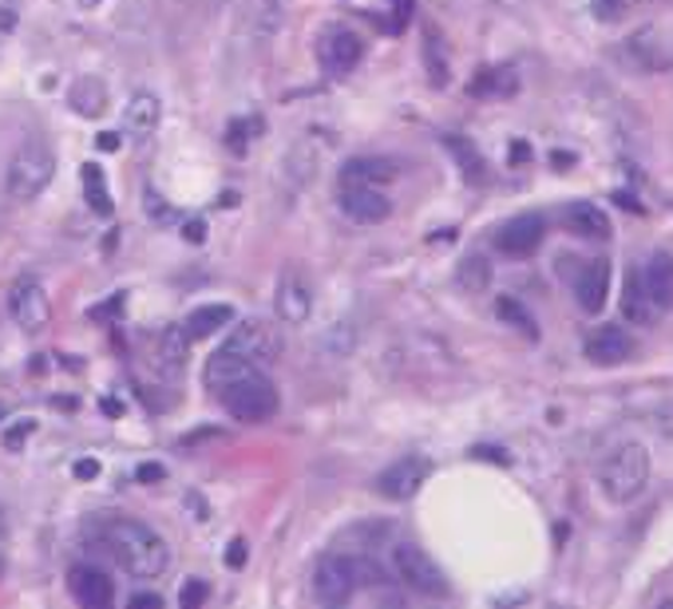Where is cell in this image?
Masks as SVG:
<instances>
[{
  "instance_id": "5bb4252c",
  "label": "cell",
  "mask_w": 673,
  "mask_h": 609,
  "mask_svg": "<svg viewBox=\"0 0 673 609\" xmlns=\"http://www.w3.org/2000/svg\"><path fill=\"white\" fill-rule=\"evenodd\" d=\"M273 309H278V321H282V325H305L313 313L310 285L301 282L298 273H285L282 282H278V293H273Z\"/></svg>"
},
{
  "instance_id": "8d00e7d4",
  "label": "cell",
  "mask_w": 673,
  "mask_h": 609,
  "mask_svg": "<svg viewBox=\"0 0 673 609\" xmlns=\"http://www.w3.org/2000/svg\"><path fill=\"white\" fill-rule=\"evenodd\" d=\"M227 562H230V566H242V562H247V542H242V538H234V542H230Z\"/></svg>"
},
{
  "instance_id": "ffe728a7",
  "label": "cell",
  "mask_w": 673,
  "mask_h": 609,
  "mask_svg": "<svg viewBox=\"0 0 673 609\" xmlns=\"http://www.w3.org/2000/svg\"><path fill=\"white\" fill-rule=\"evenodd\" d=\"M247 373H254V364H250L247 356H238L234 348L222 345L219 353L207 361V373H202V380H207V388L222 392L227 384H234L238 376H247Z\"/></svg>"
},
{
  "instance_id": "44dd1931",
  "label": "cell",
  "mask_w": 673,
  "mask_h": 609,
  "mask_svg": "<svg viewBox=\"0 0 673 609\" xmlns=\"http://www.w3.org/2000/svg\"><path fill=\"white\" fill-rule=\"evenodd\" d=\"M128 131L135 139H147V135H155L159 128V119H163V103H159L155 91H135L128 103Z\"/></svg>"
},
{
  "instance_id": "f1b7e54d",
  "label": "cell",
  "mask_w": 673,
  "mask_h": 609,
  "mask_svg": "<svg viewBox=\"0 0 673 609\" xmlns=\"http://www.w3.org/2000/svg\"><path fill=\"white\" fill-rule=\"evenodd\" d=\"M424 64H428L432 83H436V88H444V83H448V55H444V44H440L436 32H428V37H424Z\"/></svg>"
},
{
  "instance_id": "f546056e",
  "label": "cell",
  "mask_w": 673,
  "mask_h": 609,
  "mask_svg": "<svg viewBox=\"0 0 673 609\" xmlns=\"http://www.w3.org/2000/svg\"><path fill=\"white\" fill-rule=\"evenodd\" d=\"M32 436H37V419H12L4 428V451H24V444Z\"/></svg>"
},
{
  "instance_id": "d6986e66",
  "label": "cell",
  "mask_w": 673,
  "mask_h": 609,
  "mask_svg": "<svg viewBox=\"0 0 673 609\" xmlns=\"http://www.w3.org/2000/svg\"><path fill=\"white\" fill-rule=\"evenodd\" d=\"M234 325V309L230 305H222V301H210V305H199V309L187 313V321H182V328H187V337L191 341H207L214 337L219 328Z\"/></svg>"
},
{
  "instance_id": "4fadbf2b",
  "label": "cell",
  "mask_w": 673,
  "mask_h": 609,
  "mask_svg": "<svg viewBox=\"0 0 673 609\" xmlns=\"http://www.w3.org/2000/svg\"><path fill=\"white\" fill-rule=\"evenodd\" d=\"M634 337H630L626 328H619V325H602V328H594L591 337H586V345H583V353H586V361H594V364H602V368H610V364H622V361H630L634 356Z\"/></svg>"
},
{
  "instance_id": "5b68a950",
  "label": "cell",
  "mask_w": 673,
  "mask_h": 609,
  "mask_svg": "<svg viewBox=\"0 0 673 609\" xmlns=\"http://www.w3.org/2000/svg\"><path fill=\"white\" fill-rule=\"evenodd\" d=\"M392 574L401 578L409 590L424 593V598H444L448 593V578L432 555H424L416 542H396L392 546Z\"/></svg>"
},
{
  "instance_id": "ac0fdd59",
  "label": "cell",
  "mask_w": 673,
  "mask_h": 609,
  "mask_svg": "<svg viewBox=\"0 0 673 609\" xmlns=\"http://www.w3.org/2000/svg\"><path fill=\"white\" fill-rule=\"evenodd\" d=\"M563 226L571 230L574 237H594V242L610 237V219H606V210L594 206V202H571V206L563 210Z\"/></svg>"
},
{
  "instance_id": "e575fe53",
  "label": "cell",
  "mask_w": 673,
  "mask_h": 609,
  "mask_svg": "<svg viewBox=\"0 0 673 609\" xmlns=\"http://www.w3.org/2000/svg\"><path fill=\"white\" fill-rule=\"evenodd\" d=\"M119 305H123V297H111L108 305H100V309H91V321H108V317H115Z\"/></svg>"
},
{
  "instance_id": "f35d334b",
  "label": "cell",
  "mask_w": 673,
  "mask_h": 609,
  "mask_svg": "<svg viewBox=\"0 0 673 609\" xmlns=\"http://www.w3.org/2000/svg\"><path fill=\"white\" fill-rule=\"evenodd\" d=\"M182 237H187V242H202V237H207V222H187Z\"/></svg>"
},
{
  "instance_id": "484cf974",
  "label": "cell",
  "mask_w": 673,
  "mask_h": 609,
  "mask_svg": "<svg viewBox=\"0 0 673 609\" xmlns=\"http://www.w3.org/2000/svg\"><path fill=\"white\" fill-rule=\"evenodd\" d=\"M285 4L290 0H254V32L258 40H273L285 24Z\"/></svg>"
},
{
  "instance_id": "30bf717a",
  "label": "cell",
  "mask_w": 673,
  "mask_h": 609,
  "mask_svg": "<svg viewBox=\"0 0 673 609\" xmlns=\"http://www.w3.org/2000/svg\"><path fill=\"white\" fill-rule=\"evenodd\" d=\"M313 593L325 606H345L356 593L353 582V566H349V555H329L318 562V574H313Z\"/></svg>"
},
{
  "instance_id": "277c9868",
  "label": "cell",
  "mask_w": 673,
  "mask_h": 609,
  "mask_svg": "<svg viewBox=\"0 0 673 609\" xmlns=\"http://www.w3.org/2000/svg\"><path fill=\"white\" fill-rule=\"evenodd\" d=\"M219 396H222V408H227L238 424H265V419L278 416V404H282L278 400V388L258 373L238 376V380L227 384Z\"/></svg>"
},
{
  "instance_id": "6da1fadb",
  "label": "cell",
  "mask_w": 673,
  "mask_h": 609,
  "mask_svg": "<svg viewBox=\"0 0 673 609\" xmlns=\"http://www.w3.org/2000/svg\"><path fill=\"white\" fill-rule=\"evenodd\" d=\"M100 546L108 558L131 578H159L171 566V550H167L163 535L147 527L139 519H108L100 522Z\"/></svg>"
},
{
  "instance_id": "7402d4cb",
  "label": "cell",
  "mask_w": 673,
  "mask_h": 609,
  "mask_svg": "<svg viewBox=\"0 0 673 609\" xmlns=\"http://www.w3.org/2000/svg\"><path fill=\"white\" fill-rule=\"evenodd\" d=\"M396 179V166L389 159H353L341 166V186H381Z\"/></svg>"
},
{
  "instance_id": "4dcf8cb0",
  "label": "cell",
  "mask_w": 673,
  "mask_h": 609,
  "mask_svg": "<svg viewBox=\"0 0 673 609\" xmlns=\"http://www.w3.org/2000/svg\"><path fill=\"white\" fill-rule=\"evenodd\" d=\"M460 285L480 293L483 285H488V262H483V257H464V265H460Z\"/></svg>"
},
{
  "instance_id": "ba28073f",
  "label": "cell",
  "mask_w": 673,
  "mask_h": 609,
  "mask_svg": "<svg viewBox=\"0 0 673 609\" xmlns=\"http://www.w3.org/2000/svg\"><path fill=\"white\" fill-rule=\"evenodd\" d=\"M428 475H432V464H428L424 455H404V459H396V464H389L376 475V495H384L392 503H404L420 491V483Z\"/></svg>"
},
{
  "instance_id": "ab89813d",
  "label": "cell",
  "mask_w": 673,
  "mask_h": 609,
  "mask_svg": "<svg viewBox=\"0 0 673 609\" xmlns=\"http://www.w3.org/2000/svg\"><path fill=\"white\" fill-rule=\"evenodd\" d=\"M12 24H17V9H12V4H0V32H9Z\"/></svg>"
},
{
  "instance_id": "74e56055",
  "label": "cell",
  "mask_w": 673,
  "mask_h": 609,
  "mask_svg": "<svg viewBox=\"0 0 673 609\" xmlns=\"http://www.w3.org/2000/svg\"><path fill=\"white\" fill-rule=\"evenodd\" d=\"M96 475H100L96 459H80V464H76V479H96Z\"/></svg>"
},
{
  "instance_id": "d4e9b609",
  "label": "cell",
  "mask_w": 673,
  "mask_h": 609,
  "mask_svg": "<svg viewBox=\"0 0 673 609\" xmlns=\"http://www.w3.org/2000/svg\"><path fill=\"white\" fill-rule=\"evenodd\" d=\"M68 103H72L80 115L96 119V115H103V111H108V91H103L100 80H80L72 91H68Z\"/></svg>"
},
{
  "instance_id": "7bdbcfd3",
  "label": "cell",
  "mask_w": 673,
  "mask_h": 609,
  "mask_svg": "<svg viewBox=\"0 0 673 609\" xmlns=\"http://www.w3.org/2000/svg\"><path fill=\"white\" fill-rule=\"evenodd\" d=\"M80 4H83V9H96V4H100V0H80Z\"/></svg>"
},
{
  "instance_id": "d6a6232c",
  "label": "cell",
  "mask_w": 673,
  "mask_h": 609,
  "mask_svg": "<svg viewBox=\"0 0 673 609\" xmlns=\"http://www.w3.org/2000/svg\"><path fill=\"white\" fill-rule=\"evenodd\" d=\"M500 317H508V321H515L519 328H523V333H531V337H535V328H531V317L523 309H519L515 301H500Z\"/></svg>"
},
{
  "instance_id": "83f0119b",
  "label": "cell",
  "mask_w": 673,
  "mask_h": 609,
  "mask_svg": "<svg viewBox=\"0 0 673 609\" xmlns=\"http://www.w3.org/2000/svg\"><path fill=\"white\" fill-rule=\"evenodd\" d=\"M83 194H88V206L96 210V214H111V194L108 186H103V171L100 166H83Z\"/></svg>"
},
{
  "instance_id": "3957f363",
  "label": "cell",
  "mask_w": 673,
  "mask_h": 609,
  "mask_svg": "<svg viewBox=\"0 0 673 609\" xmlns=\"http://www.w3.org/2000/svg\"><path fill=\"white\" fill-rule=\"evenodd\" d=\"M52 174H56L52 146H48L44 139H28L17 155H12L9 174H4V186H9V194L17 202H32L37 194L48 191Z\"/></svg>"
},
{
  "instance_id": "8992f818",
  "label": "cell",
  "mask_w": 673,
  "mask_h": 609,
  "mask_svg": "<svg viewBox=\"0 0 673 609\" xmlns=\"http://www.w3.org/2000/svg\"><path fill=\"white\" fill-rule=\"evenodd\" d=\"M9 313L24 333H44L52 325V301L37 277H20L9 290Z\"/></svg>"
},
{
  "instance_id": "cb8c5ba5",
  "label": "cell",
  "mask_w": 673,
  "mask_h": 609,
  "mask_svg": "<svg viewBox=\"0 0 673 609\" xmlns=\"http://www.w3.org/2000/svg\"><path fill=\"white\" fill-rule=\"evenodd\" d=\"M187 353H191V337H187V328H182V325L163 328V337H159V364H163L167 373H179L182 364H187Z\"/></svg>"
},
{
  "instance_id": "e0dca14e",
  "label": "cell",
  "mask_w": 673,
  "mask_h": 609,
  "mask_svg": "<svg viewBox=\"0 0 673 609\" xmlns=\"http://www.w3.org/2000/svg\"><path fill=\"white\" fill-rule=\"evenodd\" d=\"M637 282L650 297L657 301V309H673V257L670 254H650L646 265L637 270Z\"/></svg>"
},
{
  "instance_id": "7a4b0ae2",
  "label": "cell",
  "mask_w": 673,
  "mask_h": 609,
  "mask_svg": "<svg viewBox=\"0 0 673 609\" xmlns=\"http://www.w3.org/2000/svg\"><path fill=\"white\" fill-rule=\"evenodd\" d=\"M599 483L610 503L637 499L650 483V451L642 444H634V439H630V444H619L606 459H602Z\"/></svg>"
},
{
  "instance_id": "8fae6325",
  "label": "cell",
  "mask_w": 673,
  "mask_h": 609,
  "mask_svg": "<svg viewBox=\"0 0 673 609\" xmlns=\"http://www.w3.org/2000/svg\"><path fill=\"white\" fill-rule=\"evenodd\" d=\"M543 234H546V222L539 219V214H519V219L503 222V226L495 230V250H503V254L511 257H528L543 246Z\"/></svg>"
},
{
  "instance_id": "9a60e30c",
  "label": "cell",
  "mask_w": 673,
  "mask_h": 609,
  "mask_svg": "<svg viewBox=\"0 0 673 609\" xmlns=\"http://www.w3.org/2000/svg\"><path fill=\"white\" fill-rule=\"evenodd\" d=\"M341 210L361 226H376L392 214V202L376 186H341Z\"/></svg>"
},
{
  "instance_id": "9c48e42d",
  "label": "cell",
  "mask_w": 673,
  "mask_h": 609,
  "mask_svg": "<svg viewBox=\"0 0 673 609\" xmlns=\"http://www.w3.org/2000/svg\"><path fill=\"white\" fill-rule=\"evenodd\" d=\"M364 44L353 28H329L325 37L318 40V60L329 75H349L356 64H361Z\"/></svg>"
},
{
  "instance_id": "f6af8a7d",
  "label": "cell",
  "mask_w": 673,
  "mask_h": 609,
  "mask_svg": "<svg viewBox=\"0 0 673 609\" xmlns=\"http://www.w3.org/2000/svg\"><path fill=\"white\" fill-rule=\"evenodd\" d=\"M0 419H4V408H0Z\"/></svg>"
},
{
  "instance_id": "4316f807",
  "label": "cell",
  "mask_w": 673,
  "mask_h": 609,
  "mask_svg": "<svg viewBox=\"0 0 673 609\" xmlns=\"http://www.w3.org/2000/svg\"><path fill=\"white\" fill-rule=\"evenodd\" d=\"M444 146L455 155V163H460V171L468 174V179H483V159H480V151H475L468 139H460V135H444Z\"/></svg>"
},
{
  "instance_id": "2e32d148",
  "label": "cell",
  "mask_w": 673,
  "mask_h": 609,
  "mask_svg": "<svg viewBox=\"0 0 673 609\" xmlns=\"http://www.w3.org/2000/svg\"><path fill=\"white\" fill-rule=\"evenodd\" d=\"M574 293H579V305H583L586 313H599L610 293V265L602 262V257L579 265V273H574Z\"/></svg>"
},
{
  "instance_id": "7c38bea8",
  "label": "cell",
  "mask_w": 673,
  "mask_h": 609,
  "mask_svg": "<svg viewBox=\"0 0 673 609\" xmlns=\"http://www.w3.org/2000/svg\"><path fill=\"white\" fill-rule=\"evenodd\" d=\"M68 590L83 609H108L115 601V586L100 566H72L68 574Z\"/></svg>"
},
{
  "instance_id": "52a82bcc",
  "label": "cell",
  "mask_w": 673,
  "mask_h": 609,
  "mask_svg": "<svg viewBox=\"0 0 673 609\" xmlns=\"http://www.w3.org/2000/svg\"><path fill=\"white\" fill-rule=\"evenodd\" d=\"M227 348H234L238 356H247L250 364H273V361H278V348H282V341H278L273 325L250 317V321H238V325L230 328Z\"/></svg>"
},
{
  "instance_id": "836d02e7",
  "label": "cell",
  "mask_w": 673,
  "mask_h": 609,
  "mask_svg": "<svg viewBox=\"0 0 673 609\" xmlns=\"http://www.w3.org/2000/svg\"><path fill=\"white\" fill-rule=\"evenodd\" d=\"M163 464H143V467H139V471H135V479L139 483H147V487H151V483H163Z\"/></svg>"
},
{
  "instance_id": "ee69618b",
  "label": "cell",
  "mask_w": 673,
  "mask_h": 609,
  "mask_svg": "<svg viewBox=\"0 0 673 609\" xmlns=\"http://www.w3.org/2000/svg\"><path fill=\"white\" fill-rule=\"evenodd\" d=\"M4 530H9V527H4V515H0V542H4Z\"/></svg>"
},
{
  "instance_id": "b9f144b4",
  "label": "cell",
  "mask_w": 673,
  "mask_h": 609,
  "mask_svg": "<svg viewBox=\"0 0 673 609\" xmlns=\"http://www.w3.org/2000/svg\"><path fill=\"white\" fill-rule=\"evenodd\" d=\"M523 159H531V146L528 143H515V146H511V163H523Z\"/></svg>"
},
{
  "instance_id": "d590c367",
  "label": "cell",
  "mask_w": 673,
  "mask_h": 609,
  "mask_svg": "<svg viewBox=\"0 0 673 609\" xmlns=\"http://www.w3.org/2000/svg\"><path fill=\"white\" fill-rule=\"evenodd\" d=\"M159 606H163L159 593H135V598H131V609H159Z\"/></svg>"
},
{
  "instance_id": "60d3db41",
  "label": "cell",
  "mask_w": 673,
  "mask_h": 609,
  "mask_svg": "<svg viewBox=\"0 0 673 609\" xmlns=\"http://www.w3.org/2000/svg\"><path fill=\"white\" fill-rule=\"evenodd\" d=\"M96 143H100V151H115V146H119V135H115V131H103V135L96 139Z\"/></svg>"
},
{
  "instance_id": "603a6c76",
  "label": "cell",
  "mask_w": 673,
  "mask_h": 609,
  "mask_svg": "<svg viewBox=\"0 0 673 609\" xmlns=\"http://www.w3.org/2000/svg\"><path fill=\"white\" fill-rule=\"evenodd\" d=\"M622 317H626L630 325H654V321L662 317L657 301L642 290V282H637V273L626 282V293H622Z\"/></svg>"
},
{
  "instance_id": "1f68e13d",
  "label": "cell",
  "mask_w": 673,
  "mask_h": 609,
  "mask_svg": "<svg viewBox=\"0 0 673 609\" xmlns=\"http://www.w3.org/2000/svg\"><path fill=\"white\" fill-rule=\"evenodd\" d=\"M207 598H210V586L199 582V578H191V582H187V586L179 590V606H182V609H199Z\"/></svg>"
}]
</instances>
